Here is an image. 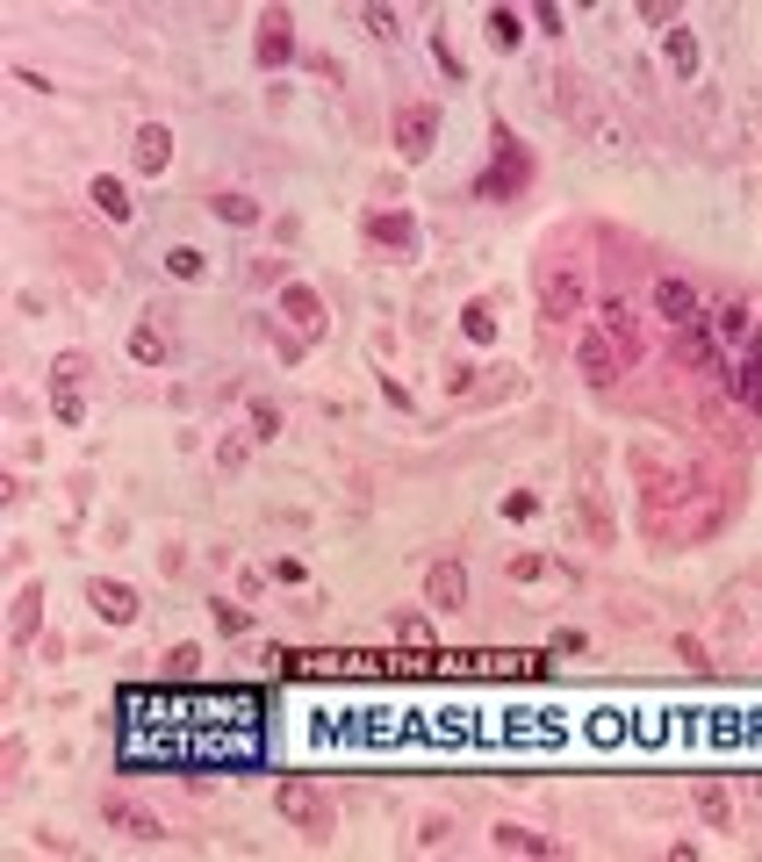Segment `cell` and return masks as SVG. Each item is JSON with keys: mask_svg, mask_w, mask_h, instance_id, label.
Wrapping results in <instances>:
<instances>
[{"mask_svg": "<svg viewBox=\"0 0 762 862\" xmlns=\"http://www.w3.org/2000/svg\"><path fill=\"white\" fill-rule=\"evenodd\" d=\"M533 172H539V158L511 137V122H497V166L475 172V202H511V194L533 188Z\"/></svg>", "mask_w": 762, "mask_h": 862, "instance_id": "1", "label": "cell"}, {"mask_svg": "<svg viewBox=\"0 0 762 862\" xmlns=\"http://www.w3.org/2000/svg\"><path fill=\"white\" fill-rule=\"evenodd\" d=\"M461 331H468V338H475V345H489V338H497V310H489L483 295H475L468 310H461Z\"/></svg>", "mask_w": 762, "mask_h": 862, "instance_id": "27", "label": "cell"}, {"mask_svg": "<svg viewBox=\"0 0 762 862\" xmlns=\"http://www.w3.org/2000/svg\"><path fill=\"white\" fill-rule=\"evenodd\" d=\"M698 812H705V819H712V827H727V791H719V776H705V783H698Z\"/></svg>", "mask_w": 762, "mask_h": 862, "instance_id": "28", "label": "cell"}, {"mask_svg": "<svg viewBox=\"0 0 762 862\" xmlns=\"http://www.w3.org/2000/svg\"><path fill=\"white\" fill-rule=\"evenodd\" d=\"M194 661H202V647H174V655H166V669H174V675H194Z\"/></svg>", "mask_w": 762, "mask_h": 862, "instance_id": "39", "label": "cell"}, {"mask_svg": "<svg viewBox=\"0 0 762 862\" xmlns=\"http://www.w3.org/2000/svg\"><path fill=\"white\" fill-rule=\"evenodd\" d=\"M425 36H432V58H439V65H447V72H453V80H461V58H453V44H447V29H425Z\"/></svg>", "mask_w": 762, "mask_h": 862, "instance_id": "36", "label": "cell"}, {"mask_svg": "<svg viewBox=\"0 0 762 862\" xmlns=\"http://www.w3.org/2000/svg\"><path fill=\"white\" fill-rule=\"evenodd\" d=\"M87 202L102 208L108 224H130V216H138V202H130V180H116V172H94V180H87Z\"/></svg>", "mask_w": 762, "mask_h": 862, "instance_id": "17", "label": "cell"}, {"mask_svg": "<svg viewBox=\"0 0 762 862\" xmlns=\"http://www.w3.org/2000/svg\"><path fill=\"white\" fill-rule=\"evenodd\" d=\"M36 603H44V589H22V597H15V625H8V639H15V647H29V639H36V625H44V611H36Z\"/></svg>", "mask_w": 762, "mask_h": 862, "instance_id": "22", "label": "cell"}, {"mask_svg": "<svg viewBox=\"0 0 762 862\" xmlns=\"http://www.w3.org/2000/svg\"><path fill=\"white\" fill-rule=\"evenodd\" d=\"M511 575H519V583H539V575H547V561H539V553H519V561H511Z\"/></svg>", "mask_w": 762, "mask_h": 862, "instance_id": "38", "label": "cell"}, {"mask_svg": "<svg viewBox=\"0 0 762 862\" xmlns=\"http://www.w3.org/2000/svg\"><path fill=\"white\" fill-rule=\"evenodd\" d=\"M597 331L619 345L626 360H641V352H647V324H641V310H633L626 295H597Z\"/></svg>", "mask_w": 762, "mask_h": 862, "instance_id": "8", "label": "cell"}, {"mask_svg": "<svg viewBox=\"0 0 762 862\" xmlns=\"http://www.w3.org/2000/svg\"><path fill=\"white\" fill-rule=\"evenodd\" d=\"M626 367H633V360H626V352L605 338V331H583V345H575V374H583L590 388H619Z\"/></svg>", "mask_w": 762, "mask_h": 862, "instance_id": "7", "label": "cell"}, {"mask_svg": "<svg viewBox=\"0 0 762 862\" xmlns=\"http://www.w3.org/2000/svg\"><path fill=\"white\" fill-rule=\"evenodd\" d=\"M360 230H367V244H389V252H417V244H425V230H417L410 208H374Z\"/></svg>", "mask_w": 762, "mask_h": 862, "instance_id": "12", "label": "cell"}, {"mask_svg": "<svg viewBox=\"0 0 762 862\" xmlns=\"http://www.w3.org/2000/svg\"><path fill=\"white\" fill-rule=\"evenodd\" d=\"M360 29L389 44V36H396V8H360Z\"/></svg>", "mask_w": 762, "mask_h": 862, "instance_id": "33", "label": "cell"}, {"mask_svg": "<svg viewBox=\"0 0 762 862\" xmlns=\"http://www.w3.org/2000/svg\"><path fill=\"white\" fill-rule=\"evenodd\" d=\"M503 517H511V525L539 517V496H533V489H511V496H503Z\"/></svg>", "mask_w": 762, "mask_h": 862, "instance_id": "34", "label": "cell"}, {"mask_svg": "<svg viewBox=\"0 0 762 862\" xmlns=\"http://www.w3.org/2000/svg\"><path fill=\"white\" fill-rule=\"evenodd\" d=\"M447 819H439V812H432V819H417V848H439V841H447Z\"/></svg>", "mask_w": 762, "mask_h": 862, "instance_id": "35", "label": "cell"}, {"mask_svg": "<svg viewBox=\"0 0 762 862\" xmlns=\"http://www.w3.org/2000/svg\"><path fill=\"white\" fill-rule=\"evenodd\" d=\"M274 431H281L274 403H252V410H245V439H274Z\"/></svg>", "mask_w": 762, "mask_h": 862, "instance_id": "31", "label": "cell"}, {"mask_svg": "<svg viewBox=\"0 0 762 862\" xmlns=\"http://www.w3.org/2000/svg\"><path fill=\"white\" fill-rule=\"evenodd\" d=\"M647 310H655L669 331H691V324H705V295H698V280L662 274V280H655V295H647Z\"/></svg>", "mask_w": 762, "mask_h": 862, "instance_id": "5", "label": "cell"}, {"mask_svg": "<svg viewBox=\"0 0 762 862\" xmlns=\"http://www.w3.org/2000/svg\"><path fill=\"white\" fill-rule=\"evenodd\" d=\"M188 726H260V697H245V690H202V697H188Z\"/></svg>", "mask_w": 762, "mask_h": 862, "instance_id": "6", "label": "cell"}, {"mask_svg": "<svg viewBox=\"0 0 762 862\" xmlns=\"http://www.w3.org/2000/svg\"><path fill=\"white\" fill-rule=\"evenodd\" d=\"M533 302H539V324H575V316H590V280L575 266H555V274H539Z\"/></svg>", "mask_w": 762, "mask_h": 862, "instance_id": "4", "label": "cell"}, {"mask_svg": "<svg viewBox=\"0 0 762 862\" xmlns=\"http://www.w3.org/2000/svg\"><path fill=\"white\" fill-rule=\"evenodd\" d=\"M281 316H288L295 331H310V338H324V295H317L310 280H281Z\"/></svg>", "mask_w": 762, "mask_h": 862, "instance_id": "15", "label": "cell"}, {"mask_svg": "<svg viewBox=\"0 0 762 862\" xmlns=\"http://www.w3.org/2000/svg\"><path fill=\"white\" fill-rule=\"evenodd\" d=\"M662 51H669V72H676V80H698V29H683V22H676V29H662Z\"/></svg>", "mask_w": 762, "mask_h": 862, "instance_id": "21", "label": "cell"}, {"mask_svg": "<svg viewBox=\"0 0 762 862\" xmlns=\"http://www.w3.org/2000/svg\"><path fill=\"white\" fill-rule=\"evenodd\" d=\"M166 274H174V280H202L209 274V252H202V244H174V252H166Z\"/></svg>", "mask_w": 762, "mask_h": 862, "instance_id": "26", "label": "cell"}, {"mask_svg": "<svg viewBox=\"0 0 762 862\" xmlns=\"http://www.w3.org/2000/svg\"><path fill=\"white\" fill-rule=\"evenodd\" d=\"M102 819H108L116 834H130V841H166L158 812H152V805H138V798H122V791H108V798H102Z\"/></svg>", "mask_w": 762, "mask_h": 862, "instance_id": "11", "label": "cell"}, {"mask_svg": "<svg viewBox=\"0 0 762 862\" xmlns=\"http://www.w3.org/2000/svg\"><path fill=\"white\" fill-rule=\"evenodd\" d=\"M396 639H403V647H432V619L403 611V619H396Z\"/></svg>", "mask_w": 762, "mask_h": 862, "instance_id": "32", "label": "cell"}, {"mask_svg": "<svg viewBox=\"0 0 762 862\" xmlns=\"http://www.w3.org/2000/svg\"><path fill=\"white\" fill-rule=\"evenodd\" d=\"M734 396L748 403V410L762 417V324H755V338H748V352H741V367H734Z\"/></svg>", "mask_w": 762, "mask_h": 862, "instance_id": "19", "label": "cell"}, {"mask_svg": "<svg viewBox=\"0 0 762 862\" xmlns=\"http://www.w3.org/2000/svg\"><path fill=\"white\" fill-rule=\"evenodd\" d=\"M209 208H216V216H224V224H260V202H252V194H238V188H224V194H209Z\"/></svg>", "mask_w": 762, "mask_h": 862, "instance_id": "25", "label": "cell"}, {"mask_svg": "<svg viewBox=\"0 0 762 862\" xmlns=\"http://www.w3.org/2000/svg\"><path fill=\"white\" fill-rule=\"evenodd\" d=\"M489 841H497L503 855H555V841H547V834H533V827H497Z\"/></svg>", "mask_w": 762, "mask_h": 862, "instance_id": "23", "label": "cell"}, {"mask_svg": "<svg viewBox=\"0 0 762 862\" xmlns=\"http://www.w3.org/2000/svg\"><path fill=\"white\" fill-rule=\"evenodd\" d=\"M51 410H58V424H66V431H80V417H87V396H80V388H51Z\"/></svg>", "mask_w": 762, "mask_h": 862, "instance_id": "29", "label": "cell"}, {"mask_svg": "<svg viewBox=\"0 0 762 862\" xmlns=\"http://www.w3.org/2000/svg\"><path fill=\"white\" fill-rule=\"evenodd\" d=\"M389 144H396L403 166H425L432 144H439V108L432 101H403L396 116H389Z\"/></svg>", "mask_w": 762, "mask_h": 862, "instance_id": "3", "label": "cell"}, {"mask_svg": "<svg viewBox=\"0 0 762 862\" xmlns=\"http://www.w3.org/2000/svg\"><path fill=\"white\" fill-rule=\"evenodd\" d=\"M705 324H712V338H719V345H741V338H755V302L734 295V302H719Z\"/></svg>", "mask_w": 762, "mask_h": 862, "instance_id": "18", "label": "cell"}, {"mask_svg": "<svg viewBox=\"0 0 762 862\" xmlns=\"http://www.w3.org/2000/svg\"><path fill=\"white\" fill-rule=\"evenodd\" d=\"M87 603L102 611L108 625H138V611H144V603H138V589H130V583H116V575H94V583H87Z\"/></svg>", "mask_w": 762, "mask_h": 862, "instance_id": "14", "label": "cell"}, {"mask_svg": "<svg viewBox=\"0 0 762 862\" xmlns=\"http://www.w3.org/2000/svg\"><path fill=\"white\" fill-rule=\"evenodd\" d=\"M274 812L288 819V827H302L310 841H331V834H338V812H331V798L317 791L310 776H281L274 783Z\"/></svg>", "mask_w": 762, "mask_h": 862, "instance_id": "2", "label": "cell"}, {"mask_svg": "<svg viewBox=\"0 0 762 862\" xmlns=\"http://www.w3.org/2000/svg\"><path fill=\"white\" fill-rule=\"evenodd\" d=\"M130 158H138L144 180H158V172H166V158H174V130H166V122H138V144H130Z\"/></svg>", "mask_w": 762, "mask_h": 862, "instance_id": "16", "label": "cell"}, {"mask_svg": "<svg viewBox=\"0 0 762 862\" xmlns=\"http://www.w3.org/2000/svg\"><path fill=\"white\" fill-rule=\"evenodd\" d=\"M489 44H497V51H519L525 44V15L519 8H489Z\"/></svg>", "mask_w": 762, "mask_h": 862, "instance_id": "24", "label": "cell"}, {"mask_svg": "<svg viewBox=\"0 0 762 862\" xmlns=\"http://www.w3.org/2000/svg\"><path fill=\"white\" fill-rule=\"evenodd\" d=\"M641 22H647V29H655V22H662V29H676V8H669V0H647Z\"/></svg>", "mask_w": 762, "mask_h": 862, "instance_id": "37", "label": "cell"}, {"mask_svg": "<svg viewBox=\"0 0 762 862\" xmlns=\"http://www.w3.org/2000/svg\"><path fill=\"white\" fill-rule=\"evenodd\" d=\"M252 58H260V72H281V65L295 58V22H288V8H266V15H260Z\"/></svg>", "mask_w": 762, "mask_h": 862, "instance_id": "10", "label": "cell"}, {"mask_svg": "<svg viewBox=\"0 0 762 862\" xmlns=\"http://www.w3.org/2000/svg\"><path fill=\"white\" fill-rule=\"evenodd\" d=\"M80 374H87V352H58L51 360V388H80Z\"/></svg>", "mask_w": 762, "mask_h": 862, "instance_id": "30", "label": "cell"}, {"mask_svg": "<svg viewBox=\"0 0 762 862\" xmlns=\"http://www.w3.org/2000/svg\"><path fill=\"white\" fill-rule=\"evenodd\" d=\"M130 360L138 367H166L174 360V345H166V331H158L152 316H138V331H130Z\"/></svg>", "mask_w": 762, "mask_h": 862, "instance_id": "20", "label": "cell"}, {"mask_svg": "<svg viewBox=\"0 0 762 862\" xmlns=\"http://www.w3.org/2000/svg\"><path fill=\"white\" fill-rule=\"evenodd\" d=\"M676 360H683V367H698V374H712V381H734V367H727V345L712 338V324L676 331Z\"/></svg>", "mask_w": 762, "mask_h": 862, "instance_id": "9", "label": "cell"}, {"mask_svg": "<svg viewBox=\"0 0 762 862\" xmlns=\"http://www.w3.org/2000/svg\"><path fill=\"white\" fill-rule=\"evenodd\" d=\"M425 603H432V611H468V568H461L453 553L425 568Z\"/></svg>", "mask_w": 762, "mask_h": 862, "instance_id": "13", "label": "cell"}]
</instances>
